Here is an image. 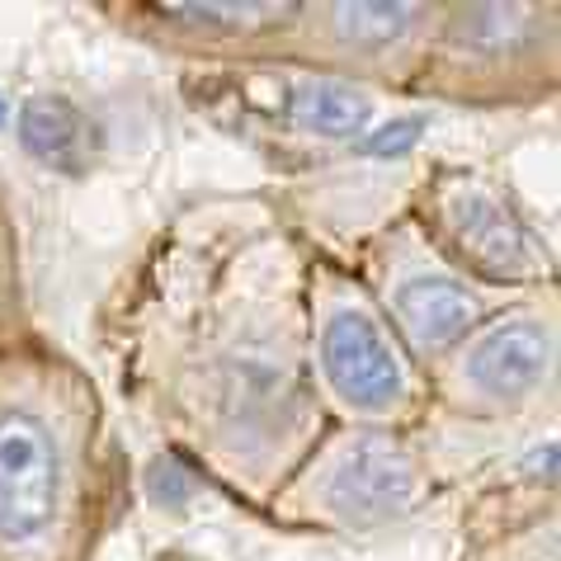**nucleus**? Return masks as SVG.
I'll use <instances>...</instances> for the list:
<instances>
[{"instance_id": "0eeeda50", "label": "nucleus", "mask_w": 561, "mask_h": 561, "mask_svg": "<svg viewBox=\"0 0 561 561\" xmlns=\"http://www.w3.org/2000/svg\"><path fill=\"white\" fill-rule=\"evenodd\" d=\"M184 95L208 123L251 142L284 175V184L340 161L387 108L401 104L284 61L194 71Z\"/></svg>"}, {"instance_id": "1a4fd4ad", "label": "nucleus", "mask_w": 561, "mask_h": 561, "mask_svg": "<svg viewBox=\"0 0 561 561\" xmlns=\"http://www.w3.org/2000/svg\"><path fill=\"white\" fill-rule=\"evenodd\" d=\"M350 270L358 274V284L368 288V298L378 302L387 325H392L407 354L425 373L477 321H486L505 302L501 293L481 288L454 260L434 251L430 237L407 213L378 227L368 241H358V251L350 255Z\"/></svg>"}, {"instance_id": "ddd939ff", "label": "nucleus", "mask_w": 561, "mask_h": 561, "mask_svg": "<svg viewBox=\"0 0 561 561\" xmlns=\"http://www.w3.org/2000/svg\"><path fill=\"white\" fill-rule=\"evenodd\" d=\"M34 325V298H28V264H24V237L20 217L10 208L5 180H0V340H20Z\"/></svg>"}, {"instance_id": "9b49d317", "label": "nucleus", "mask_w": 561, "mask_h": 561, "mask_svg": "<svg viewBox=\"0 0 561 561\" xmlns=\"http://www.w3.org/2000/svg\"><path fill=\"white\" fill-rule=\"evenodd\" d=\"M137 48L175 57L194 71L270 67L284 48L293 0H128L90 10Z\"/></svg>"}, {"instance_id": "4468645a", "label": "nucleus", "mask_w": 561, "mask_h": 561, "mask_svg": "<svg viewBox=\"0 0 561 561\" xmlns=\"http://www.w3.org/2000/svg\"><path fill=\"white\" fill-rule=\"evenodd\" d=\"M151 561H204V557H194L190 548H156Z\"/></svg>"}, {"instance_id": "9d476101", "label": "nucleus", "mask_w": 561, "mask_h": 561, "mask_svg": "<svg viewBox=\"0 0 561 561\" xmlns=\"http://www.w3.org/2000/svg\"><path fill=\"white\" fill-rule=\"evenodd\" d=\"M434 14L439 0H293L278 61L382 100H411Z\"/></svg>"}, {"instance_id": "6e6552de", "label": "nucleus", "mask_w": 561, "mask_h": 561, "mask_svg": "<svg viewBox=\"0 0 561 561\" xmlns=\"http://www.w3.org/2000/svg\"><path fill=\"white\" fill-rule=\"evenodd\" d=\"M407 217L444 260L501 298L557 288L552 231L501 170L434 156L420 170Z\"/></svg>"}, {"instance_id": "423d86ee", "label": "nucleus", "mask_w": 561, "mask_h": 561, "mask_svg": "<svg viewBox=\"0 0 561 561\" xmlns=\"http://www.w3.org/2000/svg\"><path fill=\"white\" fill-rule=\"evenodd\" d=\"M430 420L444 430L519 434L557 420L561 288L514 293L425 373Z\"/></svg>"}, {"instance_id": "7ed1b4c3", "label": "nucleus", "mask_w": 561, "mask_h": 561, "mask_svg": "<svg viewBox=\"0 0 561 561\" xmlns=\"http://www.w3.org/2000/svg\"><path fill=\"white\" fill-rule=\"evenodd\" d=\"M454 486L448 434L434 420L415 430L325 425L260 519L278 534L364 542L425 519Z\"/></svg>"}, {"instance_id": "39448f33", "label": "nucleus", "mask_w": 561, "mask_h": 561, "mask_svg": "<svg viewBox=\"0 0 561 561\" xmlns=\"http://www.w3.org/2000/svg\"><path fill=\"white\" fill-rule=\"evenodd\" d=\"M561 90L557 0H439L407 104L434 114H528Z\"/></svg>"}, {"instance_id": "f257e3e1", "label": "nucleus", "mask_w": 561, "mask_h": 561, "mask_svg": "<svg viewBox=\"0 0 561 561\" xmlns=\"http://www.w3.org/2000/svg\"><path fill=\"white\" fill-rule=\"evenodd\" d=\"M307 255L270 190L198 194L100 307L118 397L255 519L325 430L307 382Z\"/></svg>"}, {"instance_id": "f03ea898", "label": "nucleus", "mask_w": 561, "mask_h": 561, "mask_svg": "<svg viewBox=\"0 0 561 561\" xmlns=\"http://www.w3.org/2000/svg\"><path fill=\"white\" fill-rule=\"evenodd\" d=\"M123 495L100 378L43 331L0 340V561H100Z\"/></svg>"}, {"instance_id": "20e7f679", "label": "nucleus", "mask_w": 561, "mask_h": 561, "mask_svg": "<svg viewBox=\"0 0 561 561\" xmlns=\"http://www.w3.org/2000/svg\"><path fill=\"white\" fill-rule=\"evenodd\" d=\"M307 382L325 425H430L425 368L407 354L350 260L307 255Z\"/></svg>"}, {"instance_id": "f8f14e48", "label": "nucleus", "mask_w": 561, "mask_h": 561, "mask_svg": "<svg viewBox=\"0 0 561 561\" xmlns=\"http://www.w3.org/2000/svg\"><path fill=\"white\" fill-rule=\"evenodd\" d=\"M454 561H561V505H548L534 519L495 528V534L458 538Z\"/></svg>"}]
</instances>
